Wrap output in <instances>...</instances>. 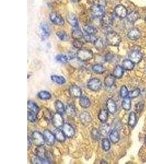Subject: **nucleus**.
<instances>
[{"label":"nucleus","mask_w":146,"mask_h":164,"mask_svg":"<svg viewBox=\"0 0 146 164\" xmlns=\"http://www.w3.org/2000/svg\"><path fill=\"white\" fill-rule=\"evenodd\" d=\"M66 19L67 22L73 27V28L79 27L78 19L75 14H73V13H68L66 16Z\"/></svg>","instance_id":"6ab92c4d"},{"label":"nucleus","mask_w":146,"mask_h":164,"mask_svg":"<svg viewBox=\"0 0 146 164\" xmlns=\"http://www.w3.org/2000/svg\"><path fill=\"white\" fill-rule=\"evenodd\" d=\"M31 162L33 164H48L51 163V162L48 160L42 159V158H40V157H37L36 155L32 158V159L31 160Z\"/></svg>","instance_id":"4c0bfd02"},{"label":"nucleus","mask_w":146,"mask_h":164,"mask_svg":"<svg viewBox=\"0 0 146 164\" xmlns=\"http://www.w3.org/2000/svg\"><path fill=\"white\" fill-rule=\"evenodd\" d=\"M56 60L59 63H66L68 62V58L67 56L63 54H59L56 56Z\"/></svg>","instance_id":"37998d69"},{"label":"nucleus","mask_w":146,"mask_h":164,"mask_svg":"<svg viewBox=\"0 0 146 164\" xmlns=\"http://www.w3.org/2000/svg\"><path fill=\"white\" fill-rule=\"evenodd\" d=\"M106 109H107L108 112L111 114H115L117 110V107L115 101H114L112 98H108L106 102Z\"/></svg>","instance_id":"4468645a"},{"label":"nucleus","mask_w":146,"mask_h":164,"mask_svg":"<svg viewBox=\"0 0 146 164\" xmlns=\"http://www.w3.org/2000/svg\"><path fill=\"white\" fill-rule=\"evenodd\" d=\"M137 124L136 114L134 112H131L129 114L128 120V125L131 128H134Z\"/></svg>","instance_id":"2f4dec72"},{"label":"nucleus","mask_w":146,"mask_h":164,"mask_svg":"<svg viewBox=\"0 0 146 164\" xmlns=\"http://www.w3.org/2000/svg\"><path fill=\"white\" fill-rule=\"evenodd\" d=\"M52 121L53 126L56 129H59L61 127H63V124H65L63 115L58 113L57 112L53 114L52 118Z\"/></svg>","instance_id":"39448f33"},{"label":"nucleus","mask_w":146,"mask_h":164,"mask_svg":"<svg viewBox=\"0 0 146 164\" xmlns=\"http://www.w3.org/2000/svg\"><path fill=\"white\" fill-rule=\"evenodd\" d=\"M62 128H63V131L67 137L72 138L75 136V130L70 123H66L63 124V126Z\"/></svg>","instance_id":"9b49d317"},{"label":"nucleus","mask_w":146,"mask_h":164,"mask_svg":"<svg viewBox=\"0 0 146 164\" xmlns=\"http://www.w3.org/2000/svg\"><path fill=\"white\" fill-rule=\"evenodd\" d=\"M56 35L58 36V38L62 41H67L68 40V36L67 35V33L63 31H58L56 33Z\"/></svg>","instance_id":"c03bdc74"},{"label":"nucleus","mask_w":146,"mask_h":164,"mask_svg":"<svg viewBox=\"0 0 146 164\" xmlns=\"http://www.w3.org/2000/svg\"><path fill=\"white\" fill-rule=\"evenodd\" d=\"M93 2L95 5L105 7L106 5V0H93Z\"/></svg>","instance_id":"3c124183"},{"label":"nucleus","mask_w":146,"mask_h":164,"mask_svg":"<svg viewBox=\"0 0 146 164\" xmlns=\"http://www.w3.org/2000/svg\"><path fill=\"white\" fill-rule=\"evenodd\" d=\"M54 134L56 137V139L58 141L60 142L61 143H63L65 141L66 136L63 130H61L59 129H56L54 131Z\"/></svg>","instance_id":"393cba45"},{"label":"nucleus","mask_w":146,"mask_h":164,"mask_svg":"<svg viewBox=\"0 0 146 164\" xmlns=\"http://www.w3.org/2000/svg\"><path fill=\"white\" fill-rule=\"evenodd\" d=\"M55 109L56 111L58 113L61 114L63 115L65 113V107L64 106L63 103L60 100H56L55 102Z\"/></svg>","instance_id":"cd10ccee"},{"label":"nucleus","mask_w":146,"mask_h":164,"mask_svg":"<svg viewBox=\"0 0 146 164\" xmlns=\"http://www.w3.org/2000/svg\"><path fill=\"white\" fill-rule=\"evenodd\" d=\"M145 143L146 144V137H145Z\"/></svg>","instance_id":"4d7b16f0"},{"label":"nucleus","mask_w":146,"mask_h":164,"mask_svg":"<svg viewBox=\"0 0 146 164\" xmlns=\"http://www.w3.org/2000/svg\"><path fill=\"white\" fill-rule=\"evenodd\" d=\"M110 139L114 144H116L118 142L120 139V136L118 131L117 129H114L110 132Z\"/></svg>","instance_id":"bb28decb"},{"label":"nucleus","mask_w":146,"mask_h":164,"mask_svg":"<svg viewBox=\"0 0 146 164\" xmlns=\"http://www.w3.org/2000/svg\"><path fill=\"white\" fill-rule=\"evenodd\" d=\"M116 82V78L113 74H108L105 78L104 84L107 88H111L113 86Z\"/></svg>","instance_id":"aec40b11"},{"label":"nucleus","mask_w":146,"mask_h":164,"mask_svg":"<svg viewBox=\"0 0 146 164\" xmlns=\"http://www.w3.org/2000/svg\"><path fill=\"white\" fill-rule=\"evenodd\" d=\"M68 93L73 98H79L82 96V93L80 87L75 84H73L69 87Z\"/></svg>","instance_id":"6e6552de"},{"label":"nucleus","mask_w":146,"mask_h":164,"mask_svg":"<svg viewBox=\"0 0 146 164\" xmlns=\"http://www.w3.org/2000/svg\"><path fill=\"white\" fill-rule=\"evenodd\" d=\"M47 151L45 150V148L43 147V146L37 147V148L35 151V155L40 157L42 159L48 160L47 158Z\"/></svg>","instance_id":"4be33fe9"},{"label":"nucleus","mask_w":146,"mask_h":164,"mask_svg":"<svg viewBox=\"0 0 146 164\" xmlns=\"http://www.w3.org/2000/svg\"><path fill=\"white\" fill-rule=\"evenodd\" d=\"M91 70L94 73L96 74H102L106 71V68L104 67V66L98 63L94 65L91 68Z\"/></svg>","instance_id":"72a5a7b5"},{"label":"nucleus","mask_w":146,"mask_h":164,"mask_svg":"<svg viewBox=\"0 0 146 164\" xmlns=\"http://www.w3.org/2000/svg\"><path fill=\"white\" fill-rule=\"evenodd\" d=\"M31 141L33 144L36 147L43 146L45 144V141L43 134L38 131L33 132L31 135Z\"/></svg>","instance_id":"7ed1b4c3"},{"label":"nucleus","mask_w":146,"mask_h":164,"mask_svg":"<svg viewBox=\"0 0 146 164\" xmlns=\"http://www.w3.org/2000/svg\"><path fill=\"white\" fill-rule=\"evenodd\" d=\"M129 93V91L126 86H121V90H120V95H121V97L123 98H126L127 97H128Z\"/></svg>","instance_id":"a18cd8bd"},{"label":"nucleus","mask_w":146,"mask_h":164,"mask_svg":"<svg viewBox=\"0 0 146 164\" xmlns=\"http://www.w3.org/2000/svg\"></svg>","instance_id":"13d9d810"},{"label":"nucleus","mask_w":146,"mask_h":164,"mask_svg":"<svg viewBox=\"0 0 146 164\" xmlns=\"http://www.w3.org/2000/svg\"><path fill=\"white\" fill-rule=\"evenodd\" d=\"M91 136L92 139H93L94 141H98L100 139L101 136L102 135L100 130L96 129V128H93L91 131Z\"/></svg>","instance_id":"c9c22d12"},{"label":"nucleus","mask_w":146,"mask_h":164,"mask_svg":"<svg viewBox=\"0 0 146 164\" xmlns=\"http://www.w3.org/2000/svg\"><path fill=\"white\" fill-rule=\"evenodd\" d=\"M101 24L103 28L108 29L112 26L113 20L111 17L107 14H105L101 17Z\"/></svg>","instance_id":"dca6fc26"},{"label":"nucleus","mask_w":146,"mask_h":164,"mask_svg":"<svg viewBox=\"0 0 146 164\" xmlns=\"http://www.w3.org/2000/svg\"><path fill=\"white\" fill-rule=\"evenodd\" d=\"M76 57L81 61H88L93 58V52L88 49L82 48L77 51Z\"/></svg>","instance_id":"f257e3e1"},{"label":"nucleus","mask_w":146,"mask_h":164,"mask_svg":"<svg viewBox=\"0 0 146 164\" xmlns=\"http://www.w3.org/2000/svg\"><path fill=\"white\" fill-rule=\"evenodd\" d=\"M28 149H29L31 147V144H32V141H31V139L29 137H28Z\"/></svg>","instance_id":"5fc2aeb1"},{"label":"nucleus","mask_w":146,"mask_h":164,"mask_svg":"<svg viewBox=\"0 0 146 164\" xmlns=\"http://www.w3.org/2000/svg\"><path fill=\"white\" fill-rule=\"evenodd\" d=\"M114 13L118 17L121 18H125L128 14L126 8L121 5L116 6L114 8Z\"/></svg>","instance_id":"ddd939ff"},{"label":"nucleus","mask_w":146,"mask_h":164,"mask_svg":"<svg viewBox=\"0 0 146 164\" xmlns=\"http://www.w3.org/2000/svg\"><path fill=\"white\" fill-rule=\"evenodd\" d=\"M102 147L103 151H107L111 148V143L107 138H104L102 140Z\"/></svg>","instance_id":"79ce46f5"},{"label":"nucleus","mask_w":146,"mask_h":164,"mask_svg":"<svg viewBox=\"0 0 146 164\" xmlns=\"http://www.w3.org/2000/svg\"><path fill=\"white\" fill-rule=\"evenodd\" d=\"M87 87L93 91H98L102 88V82L97 78H91L87 83Z\"/></svg>","instance_id":"20e7f679"},{"label":"nucleus","mask_w":146,"mask_h":164,"mask_svg":"<svg viewBox=\"0 0 146 164\" xmlns=\"http://www.w3.org/2000/svg\"><path fill=\"white\" fill-rule=\"evenodd\" d=\"M38 98L42 100H48L52 98V95L49 92L47 91H40L37 94Z\"/></svg>","instance_id":"ea45409f"},{"label":"nucleus","mask_w":146,"mask_h":164,"mask_svg":"<svg viewBox=\"0 0 146 164\" xmlns=\"http://www.w3.org/2000/svg\"><path fill=\"white\" fill-rule=\"evenodd\" d=\"M51 80L53 81L54 83L59 85H63L66 82L65 78L63 77L58 75H53L51 76Z\"/></svg>","instance_id":"473e14b6"},{"label":"nucleus","mask_w":146,"mask_h":164,"mask_svg":"<svg viewBox=\"0 0 146 164\" xmlns=\"http://www.w3.org/2000/svg\"><path fill=\"white\" fill-rule=\"evenodd\" d=\"M121 107L126 111H130L131 108V98L129 97L124 98L123 101L121 103Z\"/></svg>","instance_id":"58836bf2"},{"label":"nucleus","mask_w":146,"mask_h":164,"mask_svg":"<svg viewBox=\"0 0 146 164\" xmlns=\"http://www.w3.org/2000/svg\"><path fill=\"white\" fill-rule=\"evenodd\" d=\"M141 93L140 89L139 88H137L133 91H130L129 93L128 97L130 98H135L138 97L140 95Z\"/></svg>","instance_id":"09e8293b"},{"label":"nucleus","mask_w":146,"mask_h":164,"mask_svg":"<svg viewBox=\"0 0 146 164\" xmlns=\"http://www.w3.org/2000/svg\"><path fill=\"white\" fill-rule=\"evenodd\" d=\"M71 36L74 40H81L84 38V34L83 31L81 30L79 27L73 28L71 32Z\"/></svg>","instance_id":"412c9836"},{"label":"nucleus","mask_w":146,"mask_h":164,"mask_svg":"<svg viewBox=\"0 0 146 164\" xmlns=\"http://www.w3.org/2000/svg\"><path fill=\"white\" fill-rule=\"evenodd\" d=\"M84 38L86 42L93 43H95V42L98 39L95 35H86L84 36Z\"/></svg>","instance_id":"de8ad7c7"},{"label":"nucleus","mask_w":146,"mask_h":164,"mask_svg":"<svg viewBox=\"0 0 146 164\" xmlns=\"http://www.w3.org/2000/svg\"><path fill=\"white\" fill-rule=\"evenodd\" d=\"M142 59V53L139 51H133L129 54V59L134 63H138Z\"/></svg>","instance_id":"2eb2a0df"},{"label":"nucleus","mask_w":146,"mask_h":164,"mask_svg":"<svg viewBox=\"0 0 146 164\" xmlns=\"http://www.w3.org/2000/svg\"><path fill=\"white\" fill-rule=\"evenodd\" d=\"M140 31L136 28H133L129 31L127 36L130 40H136L141 37Z\"/></svg>","instance_id":"f3484780"},{"label":"nucleus","mask_w":146,"mask_h":164,"mask_svg":"<svg viewBox=\"0 0 146 164\" xmlns=\"http://www.w3.org/2000/svg\"><path fill=\"white\" fill-rule=\"evenodd\" d=\"M108 112L107 109H101L98 114V118L102 123H105L108 118Z\"/></svg>","instance_id":"a878e982"},{"label":"nucleus","mask_w":146,"mask_h":164,"mask_svg":"<svg viewBox=\"0 0 146 164\" xmlns=\"http://www.w3.org/2000/svg\"><path fill=\"white\" fill-rule=\"evenodd\" d=\"M100 163H101V164H107V162L105 160H101V162Z\"/></svg>","instance_id":"6e6d98bb"},{"label":"nucleus","mask_w":146,"mask_h":164,"mask_svg":"<svg viewBox=\"0 0 146 164\" xmlns=\"http://www.w3.org/2000/svg\"><path fill=\"white\" fill-rule=\"evenodd\" d=\"M79 99V104L83 109H88L91 105V102L86 96H82Z\"/></svg>","instance_id":"b1692460"},{"label":"nucleus","mask_w":146,"mask_h":164,"mask_svg":"<svg viewBox=\"0 0 146 164\" xmlns=\"http://www.w3.org/2000/svg\"><path fill=\"white\" fill-rule=\"evenodd\" d=\"M43 135L45 139V143L49 146H53L56 141V137L54 134H53L50 130L48 129L43 131Z\"/></svg>","instance_id":"0eeeda50"},{"label":"nucleus","mask_w":146,"mask_h":164,"mask_svg":"<svg viewBox=\"0 0 146 164\" xmlns=\"http://www.w3.org/2000/svg\"><path fill=\"white\" fill-rule=\"evenodd\" d=\"M122 67L124 69V70L131 71L134 68L135 63L130 59H125L122 63Z\"/></svg>","instance_id":"c85d7f7f"},{"label":"nucleus","mask_w":146,"mask_h":164,"mask_svg":"<svg viewBox=\"0 0 146 164\" xmlns=\"http://www.w3.org/2000/svg\"><path fill=\"white\" fill-rule=\"evenodd\" d=\"M40 30H41V38L43 40H45L49 37L50 35L51 30L48 24L43 22L40 24Z\"/></svg>","instance_id":"f8f14e48"},{"label":"nucleus","mask_w":146,"mask_h":164,"mask_svg":"<svg viewBox=\"0 0 146 164\" xmlns=\"http://www.w3.org/2000/svg\"><path fill=\"white\" fill-rule=\"evenodd\" d=\"M72 44L75 48L80 49L83 47L84 43L80 40H74L73 42H72Z\"/></svg>","instance_id":"8fccbe9b"},{"label":"nucleus","mask_w":146,"mask_h":164,"mask_svg":"<svg viewBox=\"0 0 146 164\" xmlns=\"http://www.w3.org/2000/svg\"><path fill=\"white\" fill-rule=\"evenodd\" d=\"M79 120L84 126H88L92 121V118L90 113L86 111H83L79 115Z\"/></svg>","instance_id":"9d476101"},{"label":"nucleus","mask_w":146,"mask_h":164,"mask_svg":"<svg viewBox=\"0 0 146 164\" xmlns=\"http://www.w3.org/2000/svg\"><path fill=\"white\" fill-rule=\"evenodd\" d=\"M106 42L112 46H119L121 42V36L116 32H109L106 35Z\"/></svg>","instance_id":"f03ea898"},{"label":"nucleus","mask_w":146,"mask_h":164,"mask_svg":"<svg viewBox=\"0 0 146 164\" xmlns=\"http://www.w3.org/2000/svg\"><path fill=\"white\" fill-rule=\"evenodd\" d=\"M83 30L86 35H95L98 32L95 27L90 25H86L83 26Z\"/></svg>","instance_id":"e433bc0d"},{"label":"nucleus","mask_w":146,"mask_h":164,"mask_svg":"<svg viewBox=\"0 0 146 164\" xmlns=\"http://www.w3.org/2000/svg\"><path fill=\"white\" fill-rule=\"evenodd\" d=\"M49 19L51 21L56 25L62 26L65 24V20L63 17L56 12H52L50 13Z\"/></svg>","instance_id":"423d86ee"},{"label":"nucleus","mask_w":146,"mask_h":164,"mask_svg":"<svg viewBox=\"0 0 146 164\" xmlns=\"http://www.w3.org/2000/svg\"><path fill=\"white\" fill-rule=\"evenodd\" d=\"M94 44L98 50H102L105 47V43L101 38H98Z\"/></svg>","instance_id":"a19ab883"},{"label":"nucleus","mask_w":146,"mask_h":164,"mask_svg":"<svg viewBox=\"0 0 146 164\" xmlns=\"http://www.w3.org/2000/svg\"><path fill=\"white\" fill-rule=\"evenodd\" d=\"M126 17L129 21H130V23H135L136 21L139 19L140 15L137 12L133 11L128 14Z\"/></svg>","instance_id":"f704fd0d"},{"label":"nucleus","mask_w":146,"mask_h":164,"mask_svg":"<svg viewBox=\"0 0 146 164\" xmlns=\"http://www.w3.org/2000/svg\"><path fill=\"white\" fill-rule=\"evenodd\" d=\"M124 69L121 66L117 65L114 69L112 74L116 78H121L123 76Z\"/></svg>","instance_id":"5701e85b"},{"label":"nucleus","mask_w":146,"mask_h":164,"mask_svg":"<svg viewBox=\"0 0 146 164\" xmlns=\"http://www.w3.org/2000/svg\"><path fill=\"white\" fill-rule=\"evenodd\" d=\"M28 120L31 123H35L37 120V114L30 111H28Z\"/></svg>","instance_id":"49530a36"},{"label":"nucleus","mask_w":146,"mask_h":164,"mask_svg":"<svg viewBox=\"0 0 146 164\" xmlns=\"http://www.w3.org/2000/svg\"><path fill=\"white\" fill-rule=\"evenodd\" d=\"M144 102H139L136 105V111L137 112H141L142 109H144Z\"/></svg>","instance_id":"603ef678"},{"label":"nucleus","mask_w":146,"mask_h":164,"mask_svg":"<svg viewBox=\"0 0 146 164\" xmlns=\"http://www.w3.org/2000/svg\"><path fill=\"white\" fill-rule=\"evenodd\" d=\"M100 131L101 132L102 136H105L108 135L110 132H111V127L109 124L105 123H102L100 127Z\"/></svg>","instance_id":"c756f323"},{"label":"nucleus","mask_w":146,"mask_h":164,"mask_svg":"<svg viewBox=\"0 0 146 164\" xmlns=\"http://www.w3.org/2000/svg\"><path fill=\"white\" fill-rule=\"evenodd\" d=\"M90 10L92 14L96 17H102L105 14V7L102 6L93 5L91 7Z\"/></svg>","instance_id":"1a4fd4ad"},{"label":"nucleus","mask_w":146,"mask_h":164,"mask_svg":"<svg viewBox=\"0 0 146 164\" xmlns=\"http://www.w3.org/2000/svg\"><path fill=\"white\" fill-rule=\"evenodd\" d=\"M114 58V55L111 53H108L105 56V61L106 62H111Z\"/></svg>","instance_id":"864d4df0"},{"label":"nucleus","mask_w":146,"mask_h":164,"mask_svg":"<svg viewBox=\"0 0 146 164\" xmlns=\"http://www.w3.org/2000/svg\"><path fill=\"white\" fill-rule=\"evenodd\" d=\"M65 113L67 116L71 118H73L76 116V111L75 105L73 103H70L66 106Z\"/></svg>","instance_id":"a211bd4d"},{"label":"nucleus","mask_w":146,"mask_h":164,"mask_svg":"<svg viewBox=\"0 0 146 164\" xmlns=\"http://www.w3.org/2000/svg\"><path fill=\"white\" fill-rule=\"evenodd\" d=\"M28 107L29 111H30L33 112L35 113H38V112H40V107H38V105L37 104L35 103L34 102L29 100L28 101Z\"/></svg>","instance_id":"7c9ffc66"}]
</instances>
